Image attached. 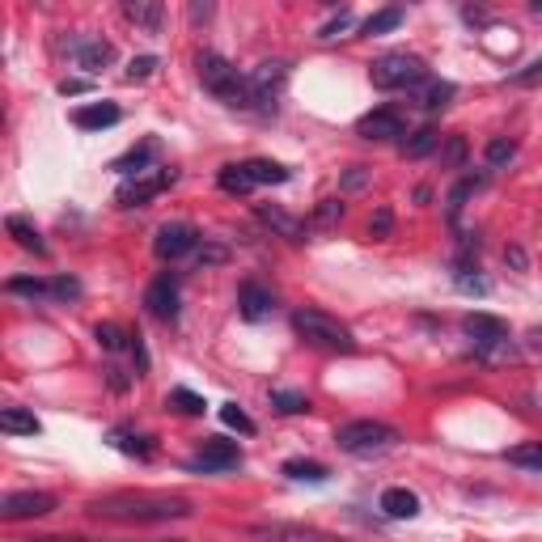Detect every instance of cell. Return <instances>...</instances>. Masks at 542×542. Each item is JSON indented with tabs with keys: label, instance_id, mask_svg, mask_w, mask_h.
I'll return each instance as SVG.
<instances>
[{
	"label": "cell",
	"instance_id": "8d00e7d4",
	"mask_svg": "<svg viewBox=\"0 0 542 542\" xmlns=\"http://www.w3.org/2000/svg\"><path fill=\"white\" fill-rule=\"evenodd\" d=\"M221 420H225V428H238V432H246V437L255 432V420H250V415H246L238 403H225V407H221Z\"/></svg>",
	"mask_w": 542,
	"mask_h": 542
},
{
	"label": "cell",
	"instance_id": "d4e9b609",
	"mask_svg": "<svg viewBox=\"0 0 542 542\" xmlns=\"http://www.w3.org/2000/svg\"><path fill=\"white\" fill-rule=\"evenodd\" d=\"M13 297H30V301H56V288H51V280H26V276H17L5 284Z\"/></svg>",
	"mask_w": 542,
	"mask_h": 542
},
{
	"label": "cell",
	"instance_id": "2e32d148",
	"mask_svg": "<svg viewBox=\"0 0 542 542\" xmlns=\"http://www.w3.org/2000/svg\"><path fill=\"white\" fill-rule=\"evenodd\" d=\"M144 305H149V314L161 318V322H174L178 318V284L170 276H157L149 284V293H144Z\"/></svg>",
	"mask_w": 542,
	"mask_h": 542
},
{
	"label": "cell",
	"instance_id": "4316f807",
	"mask_svg": "<svg viewBox=\"0 0 542 542\" xmlns=\"http://www.w3.org/2000/svg\"><path fill=\"white\" fill-rule=\"evenodd\" d=\"M415 98H420L424 111H441V106H449V98H454V85L449 81H424Z\"/></svg>",
	"mask_w": 542,
	"mask_h": 542
},
{
	"label": "cell",
	"instance_id": "3957f363",
	"mask_svg": "<svg viewBox=\"0 0 542 542\" xmlns=\"http://www.w3.org/2000/svg\"><path fill=\"white\" fill-rule=\"evenodd\" d=\"M216 183H221V191L229 195H250V191H259V187H280L288 183V170L280 166V161H238V166H225L221 174H216Z\"/></svg>",
	"mask_w": 542,
	"mask_h": 542
},
{
	"label": "cell",
	"instance_id": "e0dca14e",
	"mask_svg": "<svg viewBox=\"0 0 542 542\" xmlns=\"http://www.w3.org/2000/svg\"><path fill=\"white\" fill-rule=\"evenodd\" d=\"M255 216L271 229V233H280V238H288V242H301L305 233H310V225L305 221H297V216H288L284 208H276V204H259L255 208Z\"/></svg>",
	"mask_w": 542,
	"mask_h": 542
},
{
	"label": "cell",
	"instance_id": "681fc988",
	"mask_svg": "<svg viewBox=\"0 0 542 542\" xmlns=\"http://www.w3.org/2000/svg\"><path fill=\"white\" fill-rule=\"evenodd\" d=\"M30 542H81V538H30Z\"/></svg>",
	"mask_w": 542,
	"mask_h": 542
},
{
	"label": "cell",
	"instance_id": "7dc6e473",
	"mask_svg": "<svg viewBox=\"0 0 542 542\" xmlns=\"http://www.w3.org/2000/svg\"><path fill=\"white\" fill-rule=\"evenodd\" d=\"M504 259H509L513 267H526V255H521V250H517V246H513V250H509V255H504Z\"/></svg>",
	"mask_w": 542,
	"mask_h": 542
},
{
	"label": "cell",
	"instance_id": "e575fe53",
	"mask_svg": "<svg viewBox=\"0 0 542 542\" xmlns=\"http://www.w3.org/2000/svg\"><path fill=\"white\" fill-rule=\"evenodd\" d=\"M403 22V9H382V13H373L369 22H365V34H386V30H399Z\"/></svg>",
	"mask_w": 542,
	"mask_h": 542
},
{
	"label": "cell",
	"instance_id": "7402d4cb",
	"mask_svg": "<svg viewBox=\"0 0 542 542\" xmlns=\"http://www.w3.org/2000/svg\"><path fill=\"white\" fill-rule=\"evenodd\" d=\"M0 432H9V437H34L39 420L26 407H0Z\"/></svg>",
	"mask_w": 542,
	"mask_h": 542
},
{
	"label": "cell",
	"instance_id": "bcb514c9",
	"mask_svg": "<svg viewBox=\"0 0 542 542\" xmlns=\"http://www.w3.org/2000/svg\"><path fill=\"white\" fill-rule=\"evenodd\" d=\"M204 17H212L208 5H195V9H191V22H204Z\"/></svg>",
	"mask_w": 542,
	"mask_h": 542
},
{
	"label": "cell",
	"instance_id": "ffe728a7",
	"mask_svg": "<svg viewBox=\"0 0 542 542\" xmlns=\"http://www.w3.org/2000/svg\"><path fill=\"white\" fill-rule=\"evenodd\" d=\"M5 229H9V238L17 242V246H22V250H30V255H47V242H43V233L39 229H34L30 221H26V216H5Z\"/></svg>",
	"mask_w": 542,
	"mask_h": 542
},
{
	"label": "cell",
	"instance_id": "9c48e42d",
	"mask_svg": "<svg viewBox=\"0 0 542 542\" xmlns=\"http://www.w3.org/2000/svg\"><path fill=\"white\" fill-rule=\"evenodd\" d=\"M466 335H471V343L483 352V356H496V352H513L509 348V322L496 318V314H466Z\"/></svg>",
	"mask_w": 542,
	"mask_h": 542
},
{
	"label": "cell",
	"instance_id": "5bb4252c",
	"mask_svg": "<svg viewBox=\"0 0 542 542\" xmlns=\"http://www.w3.org/2000/svg\"><path fill=\"white\" fill-rule=\"evenodd\" d=\"M356 136L360 140H399V136H407V128H403V115L399 111L382 106V111H369L365 119L356 123Z\"/></svg>",
	"mask_w": 542,
	"mask_h": 542
},
{
	"label": "cell",
	"instance_id": "ac0fdd59",
	"mask_svg": "<svg viewBox=\"0 0 542 542\" xmlns=\"http://www.w3.org/2000/svg\"><path fill=\"white\" fill-rule=\"evenodd\" d=\"M123 115H119V106L115 102H89L81 106L77 115H72V123H77L81 132H102V128H115Z\"/></svg>",
	"mask_w": 542,
	"mask_h": 542
},
{
	"label": "cell",
	"instance_id": "30bf717a",
	"mask_svg": "<svg viewBox=\"0 0 542 542\" xmlns=\"http://www.w3.org/2000/svg\"><path fill=\"white\" fill-rule=\"evenodd\" d=\"M174 183V170H144V174H136L132 183H123L119 191H115V204L119 208H140V204H149L153 195H161Z\"/></svg>",
	"mask_w": 542,
	"mask_h": 542
},
{
	"label": "cell",
	"instance_id": "277c9868",
	"mask_svg": "<svg viewBox=\"0 0 542 542\" xmlns=\"http://www.w3.org/2000/svg\"><path fill=\"white\" fill-rule=\"evenodd\" d=\"M293 331L310 343V348H327V352H352L356 348L352 331L343 327L339 318L322 314V310H297L293 314Z\"/></svg>",
	"mask_w": 542,
	"mask_h": 542
},
{
	"label": "cell",
	"instance_id": "836d02e7",
	"mask_svg": "<svg viewBox=\"0 0 542 542\" xmlns=\"http://www.w3.org/2000/svg\"><path fill=\"white\" fill-rule=\"evenodd\" d=\"M483 157H487V170H500V166H509V161L517 157V144L513 140H492Z\"/></svg>",
	"mask_w": 542,
	"mask_h": 542
},
{
	"label": "cell",
	"instance_id": "8fae6325",
	"mask_svg": "<svg viewBox=\"0 0 542 542\" xmlns=\"http://www.w3.org/2000/svg\"><path fill=\"white\" fill-rule=\"evenodd\" d=\"M195 246H200V233H195V229H191L187 221L161 225V229H157V238H153V250H157V259H166V263H174V259H187Z\"/></svg>",
	"mask_w": 542,
	"mask_h": 542
},
{
	"label": "cell",
	"instance_id": "83f0119b",
	"mask_svg": "<svg viewBox=\"0 0 542 542\" xmlns=\"http://www.w3.org/2000/svg\"><path fill=\"white\" fill-rule=\"evenodd\" d=\"M509 466H521V471H542V441H521L509 449Z\"/></svg>",
	"mask_w": 542,
	"mask_h": 542
},
{
	"label": "cell",
	"instance_id": "4dcf8cb0",
	"mask_svg": "<svg viewBox=\"0 0 542 542\" xmlns=\"http://www.w3.org/2000/svg\"><path fill=\"white\" fill-rule=\"evenodd\" d=\"M441 144V136L432 132V128H420V132H411V136H403V153L407 157H428L432 149Z\"/></svg>",
	"mask_w": 542,
	"mask_h": 542
},
{
	"label": "cell",
	"instance_id": "603a6c76",
	"mask_svg": "<svg viewBox=\"0 0 542 542\" xmlns=\"http://www.w3.org/2000/svg\"><path fill=\"white\" fill-rule=\"evenodd\" d=\"M123 17H128L132 26L149 30V34L161 30V5H157V0H128V5H123Z\"/></svg>",
	"mask_w": 542,
	"mask_h": 542
},
{
	"label": "cell",
	"instance_id": "9a60e30c",
	"mask_svg": "<svg viewBox=\"0 0 542 542\" xmlns=\"http://www.w3.org/2000/svg\"><path fill=\"white\" fill-rule=\"evenodd\" d=\"M68 56L77 60L85 72H102L106 64L115 60V47L106 43V39H85V34H81V39H72V43H68Z\"/></svg>",
	"mask_w": 542,
	"mask_h": 542
},
{
	"label": "cell",
	"instance_id": "44dd1931",
	"mask_svg": "<svg viewBox=\"0 0 542 542\" xmlns=\"http://www.w3.org/2000/svg\"><path fill=\"white\" fill-rule=\"evenodd\" d=\"M238 305H242V318H246V322H259V318L271 314V293H267L263 284H242Z\"/></svg>",
	"mask_w": 542,
	"mask_h": 542
},
{
	"label": "cell",
	"instance_id": "ab89813d",
	"mask_svg": "<svg viewBox=\"0 0 542 542\" xmlns=\"http://www.w3.org/2000/svg\"><path fill=\"white\" fill-rule=\"evenodd\" d=\"M348 26H352V13H348V9H343V13L335 17V22H327V26H322V30H318V39H322V43H331V39H339V34H343V30H348Z\"/></svg>",
	"mask_w": 542,
	"mask_h": 542
},
{
	"label": "cell",
	"instance_id": "d6a6232c",
	"mask_svg": "<svg viewBox=\"0 0 542 542\" xmlns=\"http://www.w3.org/2000/svg\"><path fill=\"white\" fill-rule=\"evenodd\" d=\"M339 221H343V204H339V200H322L318 212H314L305 225H310V229H331V225H339Z\"/></svg>",
	"mask_w": 542,
	"mask_h": 542
},
{
	"label": "cell",
	"instance_id": "1f68e13d",
	"mask_svg": "<svg viewBox=\"0 0 542 542\" xmlns=\"http://www.w3.org/2000/svg\"><path fill=\"white\" fill-rule=\"evenodd\" d=\"M271 407L280 415H301V411H310V399L301 390H271Z\"/></svg>",
	"mask_w": 542,
	"mask_h": 542
},
{
	"label": "cell",
	"instance_id": "6da1fadb",
	"mask_svg": "<svg viewBox=\"0 0 542 542\" xmlns=\"http://www.w3.org/2000/svg\"><path fill=\"white\" fill-rule=\"evenodd\" d=\"M89 513L106 521H178L191 517V500L174 492H115L89 500Z\"/></svg>",
	"mask_w": 542,
	"mask_h": 542
},
{
	"label": "cell",
	"instance_id": "c3c4849f",
	"mask_svg": "<svg viewBox=\"0 0 542 542\" xmlns=\"http://www.w3.org/2000/svg\"><path fill=\"white\" fill-rule=\"evenodd\" d=\"M530 343H534V348L542 352V327H534V331H530Z\"/></svg>",
	"mask_w": 542,
	"mask_h": 542
},
{
	"label": "cell",
	"instance_id": "f35d334b",
	"mask_svg": "<svg viewBox=\"0 0 542 542\" xmlns=\"http://www.w3.org/2000/svg\"><path fill=\"white\" fill-rule=\"evenodd\" d=\"M475 191V178H466V183H458L454 187V195H449V221H458L462 216V204H466V195Z\"/></svg>",
	"mask_w": 542,
	"mask_h": 542
},
{
	"label": "cell",
	"instance_id": "5b68a950",
	"mask_svg": "<svg viewBox=\"0 0 542 542\" xmlns=\"http://www.w3.org/2000/svg\"><path fill=\"white\" fill-rule=\"evenodd\" d=\"M195 68H200V81H204V89L212 98H221L225 106H246V77L225 56L204 51V56L195 60Z\"/></svg>",
	"mask_w": 542,
	"mask_h": 542
},
{
	"label": "cell",
	"instance_id": "8992f818",
	"mask_svg": "<svg viewBox=\"0 0 542 542\" xmlns=\"http://www.w3.org/2000/svg\"><path fill=\"white\" fill-rule=\"evenodd\" d=\"M369 81L377 89H411L428 81V68L420 56H407V51H390V56L369 64Z\"/></svg>",
	"mask_w": 542,
	"mask_h": 542
},
{
	"label": "cell",
	"instance_id": "ba28073f",
	"mask_svg": "<svg viewBox=\"0 0 542 542\" xmlns=\"http://www.w3.org/2000/svg\"><path fill=\"white\" fill-rule=\"evenodd\" d=\"M284 81H288V64H284V60L259 64V68L246 77V106H259V111L276 106V94H280Z\"/></svg>",
	"mask_w": 542,
	"mask_h": 542
},
{
	"label": "cell",
	"instance_id": "7c38bea8",
	"mask_svg": "<svg viewBox=\"0 0 542 542\" xmlns=\"http://www.w3.org/2000/svg\"><path fill=\"white\" fill-rule=\"evenodd\" d=\"M242 466V449L233 441H204V449L187 462V471H204V475H216V471H233Z\"/></svg>",
	"mask_w": 542,
	"mask_h": 542
},
{
	"label": "cell",
	"instance_id": "d6986e66",
	"mask_svg": "<svg viewBox=\"0 0 542 542\" xmlns=\"http://www.w3.org/2000/svg\"><path fill=\"white\" fill-rule=\"evenodd\" d=\"M382 513L394 517V521H411L420 513V496L407 492V487H386L382 492Z\"/></svg>",
	"mask_w": 542,
	"mask_h": 542
},
{
	"label": "cell",
	"instance_id": "b9f144b4",
	"mask_svg": "<svg viewBox=\"0 0 542 542\" xmlns=\"http://www.w3.org/2000/svg\"><path fill=\"white\" fill-rule=\"evenodd\" d=\"M513 85H521V89H530V85H542V60H538V64H530L526 72H517V77H513Z\"/></svg>",
	"mask_w": 542,
	"mask_h": 542
},
{
	"label": "cell",
	"instance_id": "74e56055",
	"mask_svg": "<svg viewBox=\"0 0 542 542\" xmlns=\"http://www.w3.org/2000/svg\"><path fill=\"white\" fill-rule=\"evenodd\" d=\"M462 161H466V140H462V136H449L445 149H441V166H445V170H458Z\"/></svg>",
	"mask_w": 542,
	"mask_h": 542
},
{
	"label": "cell",
	"instance_id": "7a4b0ae2",
	"mask_svg": "<svg viewBox=\"0 0 542 542\" xmlns=\"http://www.w3.org/2000/svg\"><path fill=\"white\" fill-rule=\"evenodd\" d=\"M335 445L343 449V454H352V458H382V454H390V449L399 445V432H394L390 424H382V420H352V424H343L335 432Z\"/></svg>",
	"mask_w": 542,
	"mask_h": 542
},
{
	"label": "cell",
	"instance_id": "f1b7e54d",
	"mask_svg": "<svg viewBox=\"0 0 542 542\" xmlns=\"http://www.w3.org/2000/svg\"><path fill=\"white\" fill-rule=\"evenodd\" d=\"M157 153V140H144L140 144V149H132V153H123L119 161H115V166L111 170H119V174H144V161H149Z\"/></svg>",
	"mask_w": 542,
	"mask_h": 542
},
{
	"label": "cell",
	"instance_id": "52a82bcc",
	"mask_svg": "<svg viewBox=\"0 0 542 542\" xmlns=\"http://www.w3.org/2000/svg\"><path fill=\"white\" fill-rule=\"evenodd\" d=\"M250 542H348L331 530H318V526H297V521H263V526H250L246 530Z\"/></svg>",
	"mask_w": 542,
	"mask_h": 542
},
{
	"label": "cell",
	"instance_id": "f6af8a7d",
	"mask_svg": "<svg viewBox=\"0 0 542 542\" xmlns=\"http://www.w3.org/2000/svg\"><path fill=\"white\" fill-rule=\"evenodd\" d=\"M85 89H89V81H60V94H85Z\"/></svg>",
	"mask_w": 542,
	"mask_h": 542
},
{
	"label": "cell",
	"instance_id": "484cf974",
	"mask_svg": "<svg viewBox=\"0 0 542 542\" xmlns=\"http://www.w3.org/2000/svg\"><path fill=\"white\" fill-rule=\"evenodd\" d=\"M284 475L288 479H297V483H327L331 471L322 462H305V458H293V462H284Z\"/></svg>",
	"mask_w": 542,
	"mask_h": 542
},
{
	"label": "cell",
	"instance_id": "cb8c5ba5",
	"mask_svg": "<svg viewBox=\"0 0 542 542\" xmlns=\"http://www.w3.org/2000/svg\"><path fill=\"white\" fill-rule=\"evenodd\" d=\"M111 441L119 454H132V458H149L153 454V441L149 437H140V432H132V428H111Z\"/></svg>",
	"mask_w": 542,
	"mask_h": 542
},
{
	"label": "cell",
	"instance_id": "4fadbf2b",
	"mask_svg": "<svg viewBox=\"0 0 542 542\" xmlns=\"http://www.w3.org/2000/svg\"><path fill=\"white\" fill-rule=\"evenodd\" d=\"M56 509V496L51 492H9L0 500V517L5 521H22V517H43Z\"/></svg>",
	"mask_w": 542,
	"mask_h": 542
},
{
	"label": "cell",
	"instance_id": "f546056e",
	"mask_svg": "<svg viewBox=\"0 0 542 542\" xmlns=\"http://www.w3.org/2000/svg\"><path fill=\"white\" fill-rule=\"evenodd\" d=\"M98 343H102V348L106 352H123V348H132V335L128 331H123L119 327V322H98Z\"/></svg>",
	"mask_w": 542,
	"mask_h": 542
},
{
	"label": "cell",
	"instance_id": "ee69618b",
	"mask_svg": "<svg viewBox=\"0 0 542 542\" xmlns=\"http://www.w3.org/2000/svg\"><path fill=\"white\" fill-rule=\"evenodd\" d=\"M195 259H200V263H221V259H225V250H221V246H208V250H200Z\"/></svg>",
	"mask_w": 542,
	"mask_h": 542
},
{
	"label": "cell",
	"instance_id": "60d3db41",
	"mask_svg": "<svg viewBox=\"0 0 542 542\" xmlns=\"http://www.w3.org/2000/svg\"><path fill=\"white\" fill-rule=\"evenodd\" d=\"M157 72V56H140L128 64V81H144V77H153Z\"/></svg>",
	"mask_w": 542,
	"mask_h": 542
},
{
	"label": "cell",
	"instance_id": "d590c367",
	"mask_svg": "<svg viewBox=\"0 0 542 542\" xmlns=\"http://www.w3.org/2000/svg\"><path fill=\"white\" fill-rule=\"evenodd\" d=\"M170 403H174V411H183V415H204V407H208L200 394H191V390H183V386L170 390Z\"/></svg>",
	"mask_w": 542,
	"mask_h": 542
},
{
	"label": "cell",
	"instance_id": "7bdbcfd3",
	"mask_svg": "<svg viewBox=\"0 0 542 542\" xmlns=\"http://www.w3.org/2000/svg\"><path fill=\"white\" fill-rule=\"evenodd\" d=\"M390 225H394V221H390V212H386V208L373 216V233H377V238H386V233H390Z\"/></svg>",
	"mask_w": 542,
	"mask_h": 542
}]
</instances>
